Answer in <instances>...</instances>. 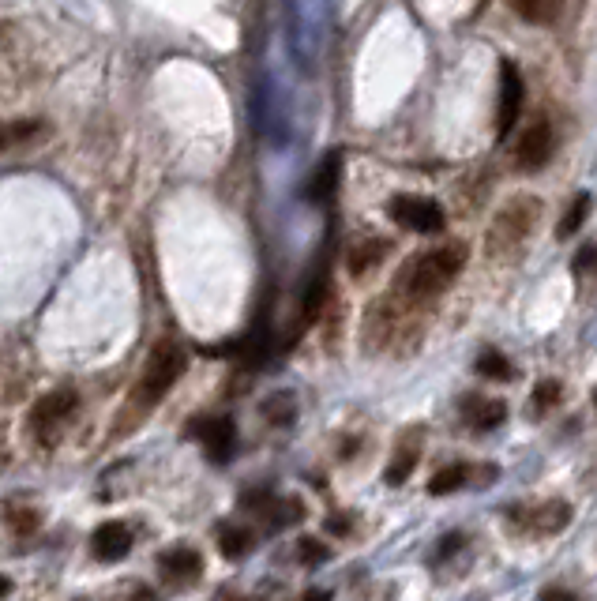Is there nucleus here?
Masks as SVG:
<instances>
[{"instance_id": "obj_28", "label": "nucleus", "mask_w": 597, "mask_h": 601, "mask_svg": "<svg viewBox=\"0 0 597 601\" xmlns=\"http://www.w3.org/2000/svg\"><path fill=\"white\" fill-rule=\"evenodd\" d=\"M537 601H579L571 590H560V586H549V590H541V598Z\"/></svg>"}, {"instance_id": "obj_18", "label": "nucleus", "mask_w": 597, "mask_h": 601, "mask_svg": "<svg viewBox=\"0 0 597 601\" xmlns=\"http://www.w3.org/2000/svg\"><path fill=\"white\" fill-rule=\"evenodd\" d=\"M42 132H46L42 121H4L0 124V151H12L19 143H34Z\"/></svg>"}, {"instance_id": "obj_29", "label": "nucleus", "mask_w": 597, "mask_h": 601, "mask_svg": "<svg viewBox=\"0 0 597 601\" xmlns=\"http://www.w3.org/2000/svg\"><path fill=\"white\" fill-rule=\"evenodd\" d=\"M327 530H331V534H350V519H346V515H331V519H327Z\"/></svg>"}, {"instance_id": "obj_23", "label": "nucleus", "mask_w": 597, "mask_h": 601, "mask_svg": "<svg viewBox=\"0 0 597 601\" xmlns=\"http://www.w3.org/2000/svg\"><path fill=\"white\" fill-rule=\"evenodd\" d=\"M4 519H8V526H12L16 534H31V530H38V511L34 508L8 504V508H4Z\"/></svg>"}, {"instance_id": "obj_11", "label": "nucleus", "mask_w": 597, "mask_h": 601, "mask_svg": "<svg viewBox=\"0 0 597 601\" xmlns=\"http://www.w3.org/2000/svg\"><path fill=\"white\" fill-rule=\"evenodd\" d=\"M91 553L102 564H117V560L132 553V530L124 523H102L91 534Z\"/></svg>"}, {"instance_id": "obj_8", "label": "nucleus", "mask_w": 597, "mask_h": 601, "mask_svg": "<svg viewBox=\"0 0 597 601\" xmlns=\"http://www.w3.org/2000/svg\"><path fill=\"white\" fill-rule=\"evenodd\" d=\"M158 571L173 586H196L199 575H203V556L192 545H173V549L158 556Z\"/></svg>"}, {"instance_id": "obj_6", "label": "nucleus", "mask_w": 597, "mask_h": 601, "mask_svg": "<svg viewBox=\"0 0 597 601\" xmlns=\"http://www.w3.org/2000/svg\"><path fill=\"white\" fill-rule=\"evenodd\" d=\"M387 215L395 218L398 226L414 233H440L444 230V207L425 196H395L387 203Z\"/></svg>"}, {"instance_id": "obj_9", "label": "nucleus", "mask_w": 597, "mask_h": 601, "mask_svg": "<svg viewBox=\"0 0 597 601\" xmlns=\"http://www.w3.org/2000/svg\"><path fill=\"white\" fill-rule=\"evenodd\" d=\"M549 158H552V124L545 117H537L519 136V143H515V162H519L522 170H541Z\"/></svg>"}, {"instance_id": "obj_19", "label": "nucleus", "mask_w": 597, "mask_h": 601, "mask_svg": "<svg viewBox=\"0 0 597 601\" xmlns=\"http://www.w3.org/2000/svg\"><path fill=\"white\" fill-rule=\"evenodd\" d=\"M414 466H417V447L414 444H406L402 451L395 455V463L383 470V481L395 489V485H406V478L414 474Z\"/></svg>"}, {"instance_id": "obj_26", "label": "nucleus", "mask_w": 597, "mask_h": 601, "mask_svg": "<svg viewBox=\"0 0 597 601\" xmlns=\"http://www.w3.org/2000/svg\"><path fill=\"white\" fill-rule=\"evenodd\" d=\"M263 414L271 417V421H278V425H290L293 421V399L290 395H278V399L263 402Z\"/></svg>"}, {"instance_id": "obj_24", "label": "nucleus", "mask_w": 597, "mask_h": 601, "mask_svg": "<svg viewBox=\"0 0 597 601\" xmlns=\"http://www.w3.org/2000/svg\"><path fill=\"white\" fill-rule=\"evenodd\" d=\"M560 402V384L556 380H541V384L534 387V402H530V410H534V417H541L545 410H552Z\"/></svg>"}, {"instance_id": "obj_7", "label": "nucleus", "mask_w": 597, "mask_h": 601, "mask_svg": "<svg viewBox=\"0 0 597 601\" xmlns=\"http://www.w3.org/2000/svg\"><path fill=\"white\" fill-rule=\"evenodd\" d=\"M522 109V76L511 61H500V109H496V136L507 139Z\"/></svg>"}, {"instance_id": "obj_21", "label": "nucleus", "mask_w": 597, "mask_h": 601, "mask_svg": "<svg viewBox=\"0 0 597 601\" xmlns=\"http://www.w3.org/2000/svg\"><path fill=\"white\" fill-rule=\"evenodd\" d=\"M485 380H511L515 376V369H511V361H507L504 354H496V350H485V354L477 357V365H474Z\"/></svg>"}, {"instance_id": "obj_30", "label": "nucleus", "mask_w": 597, "mask_h": 601, "mask_svg": "<svg viewBox=\"0 0 597 601\" xmlns=\"http://www.w3.org/2000/svg\"><path fill=\"white\" fill-rule=\"evenodd\" d=\"M594 267V248H582V256H579V271H590Z\"/></svg>"}, {"instance_id": "obj_31", "label": "nucleus", "mask_w": 597, "mask_h": 601, "mask_svg": "<svg viewBox=\"0 0 597 601\" xmlns=\"http://www.w3.org/2000/svg\"><path fill=\"white\" fill-rule=\"evenodd\" d=\"M8 594H12V579H8V575H0V601L8 598Z\"/></svg>"}, {"instance_id": "obj_20", "label": "nucleus", "mask_w": 597, "mask_h": 601, "mask_svg": "<svg viewBox=\"0 0 597 601\" xmlns=\"http://www.w3.org/2000/svg\"><path fill=\"white\" fill-rule=\"evenodd\" d=\"M383 252H387L383 241H365V245H357L350 252V275H365V271H372Z\"/></svg>"}, {"instance_id": "obj_10", "label": "nucleus", "mask_w": 597, "mask_h": 601, "mask_svg": "<svg viewBox=\"0 0 597 601\" xmlns=\"http://www.w3.org/2000/svg\"><path fill=\"white\" fill-rule=\"evenodd\" d=\"M511 519H519V523H526L534 534H560L567 523H571V504H564V500H545V504H537V508H530V515L522 508H511Z\"/></svg>"}, {"instance_id": "obj_5", "label": "nucleus", "mask_w": 597, "mask_h": 601, "mask_svg": "<svg viewBox=\"0 0 597 601\" xmlns=\"http://www.w3.org/2000/svg\"><path fill=\"white\" fill-rule=\"evenodd\" d=\"M188 436L199 440L203 451H207V459L218 466H226L237 455V425H233V417H196L188 425Z\"/></svg>"}, {"instance_id": "obj_3", "label": "nucleus", "mask_w": 597, "mask_h": 601, "mask_svg": "<svg viewBox=\"0 0 597 601\" xmlns=\"http://www.w3.org/2000/svg\"><path fill=\"white\" fill-rule=\"evenodd\" d=\"M537 218H541V203H537L534 196H515V200H507L489 233L492 256H507V252H515L519 245H526V237L534 233Z\"/></svg>"}, {"instance_id": "obj_16", "label": "nucleus", "mask_w": 597, "mask_h": 601, "mask_svg": "<svg viewBox=\"0 0 597 601\" xmlns=\"http://www.w3.org/2000/svg\"><path fill=\"white\" fill-rule=\"evenodd\" d=\"M515 12H519L526 23H537V27H549L560 19L564 12V0H507Z\"/></svg>"}, {"instance_id": "obj_4", "label": "nucleus", "mask_w": 597, "mask_h": 601, "mask_svg": "<svg viewBox=\"0 0 597 601\" xmlns=\"http://www.w3.org/2000/svg\"><path fill=\"white\" fill-rule=\"evenodd\" d=\"M76 406H79V395L72 391V387H61V391H49V395H42V399L34 402V410H31L34 436H38L42 444H53V440L61 436L64 425H68V417L76 414Z\"/></svg>"}, {"instance_id": "obj_12", "label": "nucleus", "mask_w": 597, "mask_h": 601, "mask_svg": "<svg viewBox=\"0 0 597 601\" xmlns=\"http://www.w3.org/2000/svg\"><path fill=\"white\" fill-rule=\"evenodd\" d=\"M462 417H466V425L477 432H489V429H500L507 421V406L500 399H485V395H466L462 399Z\"/></svg>"}, {"instance_id": "obj_14", "label": "nucleus", "mask_w": 597, "mask_h": 601, "mask_svg": "<svg viewBox=\"0 0 597 601\" xmlns=\"http://www.w3.org/2000/svg\"><path fill=\"white\" fill-rule=\"evenodd\" d=\"M218 549L226 560H245L256 549V534L241 523H222L218 526Z\"/></svg>"}, {"instance_id": "obj_32", "label": "nucleus", "mask_w": 597, "mask_h": 601, "mask_svg": "<svg viewBox=\"0 0 597 601\" xmlns=\"http://www.w3.org/2000/svg\"><path fill=\"white\" fill-rule=\"evenodd\" d=\"M305 601H331V594L327 590H312V594H305Z\"/></svg>"}, {"instance_id": "obj_25", "label": "nucleus", "mask_w": 597, "mask_h": 601, "mask_svg": "<svg viewBox=\"0 0 597 601\" xmlns=\"http://www.w3.org/2000/svg\"><path fill=\"white\" fill-rule=\"evenodd\" d=\"M327 556H331V549H327L320 538H301V541H297V560H301V564H308V568L323 564Z\"/></svg>"}, {"instance_id": "obj_1", "label": "nucleus", "mask_w": 597, "mask_h": 601, "mask_svg": "<svg viewBox=\"0 0 597 601\" xmlns=\"http://www.w3.org/2000/svg\"><path fill=\"white\" fill-rule=\"evenodd\" d=\"M462 271V248L447 245V248H432V252H417L406 260V267L398 271V293L406 301H429L436 293H444Z\"/></svg>"}, {"instance_id": "obj_17", "label": "nucleus", "mask_w": 597, "mask_h": 601, "mask_svg": "<svg viewBox=\"0 0 597 601\" xmlns=\"http://www.w3.org/2000/svg\"><path fill=\"white\" fill-rule=\"evenodd\" d=\"M474 481V470L466 463H455V466H444V470H436L429 481V493L432 496H451L459 493V489H466Z\"/></svg>"}, {"instance_id": "obj_13", "label": "nucleus", "mask_w": 597, "mask_h": 601, "mask_svg": "<svg viewBox=\"0 0 597 601\" xmlns=\"http://www.w3.org/2000/svg\"><path fill=\"white\" fill-rule=\"evenodd\" d=\"M256 515H260L263 523H267V530H286V526H293V523H301V519H305V504H301V500H297V496H267V504H263L260 511H256Z\"/></svg>"}, {"instance_id": "obj_2", "label": "nucleus", "mask_w": 597, "mask_h": 601, "mask_svg": "<svg viewBox=\"0 0 597 601\" xmlns=\"http://www.w3.org/2000/svg\"><path fill=\"white\" fill-rule=\"evenodd\" d=\"M184 372V350L177 346V342H158L151 350V357H147V365H143V376H139L136 384V402L143 406V410H151V406H158V402L169 395V387L181 380Z\"/></svg>"}, {"instance_id": "obj_27", "label": "nucleus", "mask_w": 597, "mask_h": 601, "mask_svg": "<svg viewBox=\"0 0 597 601\" xmlns=\"http://www.w3.org/2000/svg\"><path fill=\"white\" fill-rule=\"evenodd\" d=\"M462 545H466V534H459V530H455V534H444V538H440V549H436V560H447L451 553H459Z\"/></svg>"}, {"instance_id": "obj_15", "label": "nucleus", "mask_w": 597, "mask_h": 601, "mask_svg": "<svg viewBox=\"0 0 597 601\" xmlns=\"http://www.w3.org/2000/svg\"><path fill=\"white\" fill-rule=\"evenodd\" d=\"M338 170H342V158L338 155H327L316 166V177L308 181V196L316 203H327L331 196H335V188H338Z\"/></svg>"}, {"instance_id": "obj_22", "label": "nucleus", "mask_w": 597, "mask_h": 601, "mask_svg": "<svg viewBox=\"0 0 597 601\" xmlns=\"http://www.w3.org/2000/svg\"><path fill=\"white\" fill-rule=\"evenodd\" d=\"M586 211H590V196L582 192V196H575V200H571V207H567L564 222L556 226V237H571V233H575V230L582 226V218H586Z\"/></svg>"}]
</instances>
